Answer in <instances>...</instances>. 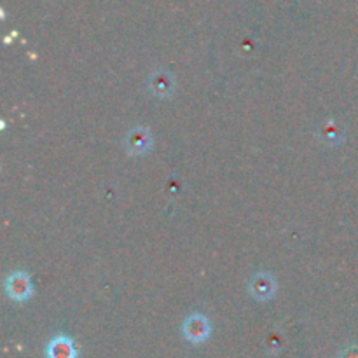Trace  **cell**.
Masks as SVG:
<instances>
[{"label": "cell", "mask_w": 358, "mask_h": 358, "mask_svg": "<svg viewBox=\"0 0 358 358\" xmlns=\"http://www.w3.org/2000/svg\"><path fill=\"white\" fill-rule=\"evenodd\" d=\"M345 126L341 124L336 119H325L324 122H320L317 129V136L322 143L329 147H336L345 140Z\"/></svg>", "instance_id": "cell-5"}, {"label": "cell", "mask_w": 358, "mask_h": 358, "mask_svg": "<svg viewBox=\"0 0 358 358\" xmlns=\"http://www.w3.org/2000/svg\"><path fill=\"white\" fill-rule=\"evenodd\" d=\"M210 334H212V325L205 315L192 313L182 322V336L191 345H201L210 338Z\"/></svg>", "instance_id": "cell-1"}, {"label": "cell", "mask_w": 358, "mask_h": 358, "mask_svg": "<svg viewBox=\"0 0 358 358\" xmlns=\"http://www.w3.org/2000/svg\"><path fill=\"white\" fill-rule=\"evenodd\" d=\"M3 289L9 299L16 301V303H23V301L30 299L34 294V283L28 273L24 271H14L6 278Z\"/></svg>", "instance_id": "cell-2"}, {"label": "cell", "mask_w": 358, "mask_h": 358, "mask_svg": "<svg viewBox=\"0 0 358 358\" xmlns=\"http://www.w3.org/2000/svg\"><path fill=\"white\" fill-rule=\"evenodd\" d=\"M124 147L131 156H143L152 147V135L145 126H135L124 138Z\"/></svg>", "instance_id": "cell-4"}, {"label": "cell", "mask_w": 358, "mask_h": 358, "mask_svg": "<svg viewBox=\"0 0 358 358\" xmlns=\"http://www.w3.org/2000/svg\"><path fill=\"white\" fill-rule=\"evenodd\" d=\"M45 358H77V348L69 336H56L45 346Z\"/></svg>", "instance_id": "cell-7"}, {"label": "cell", "mask_w": 358, "mask_h": 358, "mask_svg": "<svg viewBox=\"0 0 358 358\" xmlns=\"http://www.w3.org/2000/svg\"><path fill=\"white\" fill-rule=\"evenodd\" d=\"M338 358H358V346L355 345L346 346V348H343L341 352H339Z\"/></svg>", "instance_id": "cell-8"}, {"label": "cell", "mask_w": 358, "mask_h": 358, "mask_svg": "<svg viewBox=\"0 0 358 358\" xmlns=\"http://www.w3.org/2000/svg\"><path fill=\"white\" fill-rule=\"evenodd\" d=\"M149 90L157 98H170L175 93V79L168 70H156L149 77Z\"/></svg>", "instance_id": "cell-6"}, {"label": "cell", "mask_w": 358, "mask_h": 358, "mask_svg": "<svg viewBox=\"0 0 358 358\" xmlns=\"http://www.w3.org/2000/svg\"><path fill=\"white\" fill-rule=\"evenodd\" d=\"M248 294L259 303L271 301L276 294V282L269 273H255L248 282Z\"/></svg>", "instance_id": "cell-3"}]
</instances>
